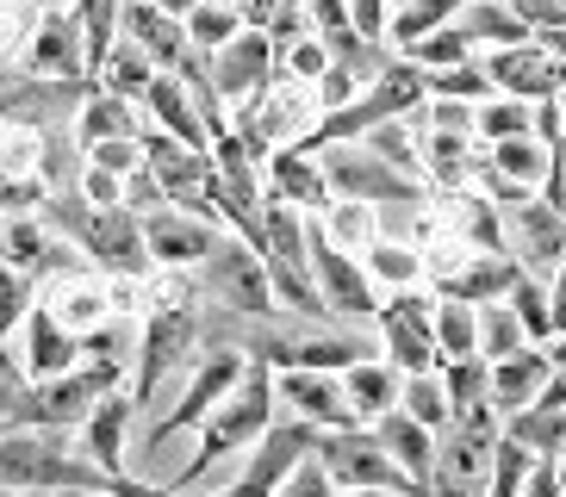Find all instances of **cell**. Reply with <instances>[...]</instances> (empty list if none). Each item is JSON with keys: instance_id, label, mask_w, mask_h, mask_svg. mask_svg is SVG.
Listing matches in <instances>:
<instances>
[{"instance_id": "cell-1", "label": "cell", "mask_w": 566, "mask_h": 497, "mask_svg": "<svg viewBox=\"0 0 566 497\" xmlns=\"http://www.w3.org/2000/svg\"><path fill=\"white\" fill-rule=\"evenodd\" d=\"M113 473L82 454L75 430L51 423H25V430H0V491H106Z\"/></svg>"}, {"instance_id": "cell-2", "label": "cell", "mask_w": 566, "mask_h": 497, "mask_svg": "<svg viewBox=\"0 0 566 497\" xmlns=\"http://www.w3.org/2000/svg\"><path fill=\"white\" fill-rule=\"evenodd\" d=\"M193 286H200V305H218V311H274V286H268L262 248L243 243L237 231H218V243L206 248V262L193 267Z\"/></svg>"}, {"instance_id": "cell-3", "label": "cell", "mask_w": 566, "mask_h": 497, "mask_svg": "<svg viewBox=\"0 0 566 497\" xmlns=\"http://www.w3.org/2000/svg\"><path fill=\"white\" fill-rule=\"evenodd\" d=\"M312 156L336 199H355V205H417V187L423 181L399 175L392 162H380L367 144H317Z\"/></svg>"}, {"instance_id": "cell-4", "label": "cell", "mask_w": 566, "mask_h": 497, "mask_svg": "<svg viewBox=\"0 0 566 497\" xmlns=\"http://www.w3.org/2000/svg\"><path fill=\"white\" fill-rule=\"evenodd\" d=\"M87 82H56V75H32V68H0V125L13 131H51V125H75Z\"/></svg>"}, {"instance_id": "cell-5", "label": "cell", "mask_w": 566, "mask_h": 497, "mask_svg": "<svg viewBox=\"0 0 566 497\" xmlns=\"http://www.w3.org/2000/svg\"><path fill=\"white\" fill-rule=\"evenodd\" d=\"M75 248L87 255V267H101L113 281H144L156 267L150 243H144V218L132 205H94V218H87V231Z\"/></svg>"}, {"instance_id": "cell-6", "label": "cell", "mask_w": 566, "mask_h": 497, "mask_svg": "<svg viewBox=\"0 0 566 497\" xmlns=\"http://www.w3.org/2000/svg\"><path fill=\"white\" fill-rule=\"evenodd\" d=\"M274 63H281L274 38L255 32V25H243L231 44H218L212 56H206V82L218 87L224 106H243V99H255L268 82H274Z\"/></svg>"}, {"instance_id": "cell-7", "label": "cell", "mask_w": 566, "mask_h": 497, "mask_svg": "<svg viewBox=\"0 0 566 497\" xmlns=\"http://www.w3.org/2000/svg\"><path fill=\"white\" fill-rule=\"evenodd\" d=\"M13 336H19V373L25 380H51V373H69L82 361V330H69L56 305H32Z\"/></svg>"}, {"instance_id": "cell-8", "label": "cell", "mask_w": 566, "mask_h": 497, "mask_svg": "<svg viewBox=\"0 0 566 497\" xmlns=\"http://www.w3.org/2000/svg\"><path fill=\"white\" fill-rule=\"evenodd\" d=\"M485 75H492V94H511V99H554L566 87V68L535 44V32L523 44L485 50Z\"/></svg>"}, {"instance_id": "cell-9", "label": "cell", "mask_w": 566, "mask_h": 497, "mask_svg": "<svg viewBox=\"0 0 566 497\" xmlns=\"http://www.w3.org/2000/svg\"><path fill=\"white\" fill-rule=\"evenodd\" d=\"M218 231L224 224H212V218L200 212H181V205H156V212H144V243H150V262L156 267H200L206 248L218 243Z\"/></svg>"}, {"instance_id": "cell-10", "label": "cell", "mask_w": 566, "mask_h": 497, "mask_svg": "<svg viewBox=\"0 0 566 497\" xmlns=\"http://www.w3.org/2000/svg\"><path fill=\"white\" fill-rule=\"evenodd\" d=\"M305 248H312V286H317V298H324V311H343V317L374 311V286H367V274L343 255V243H331L324 231L305 224Z\"/></svg>"}, {"instance_id": "cell-11", "label": "cell", "mask_w": 566, "mask_h": 497, "mask_svg": "<svg viewBox=\"0 0 566 497\" xmlns=\"http://www.w3.org/2000/svg\"><path fill=\"white\" fill-rule=\"evenodd\" d=\"M25 68L32 75H56V82H94L82 56V32L69 7H51V13H32V38H25Z\"/></svg>"}, {"instance_id": "cell-12", "label": "cell", "mask_w": 566, "mask_h": 497, "mask_svg": "<svg viewBox=\"0 0 566 497\" xmlns=\"http://www.w3.org/2000/svg\"><path fill=\"white\" fill-rule=\"evenodd\" d=\"M132 430H137V404L132 392L118 385V392H106L94 411L75 423V435H82V454L101 473H125V454H132Z\"/></svg>"}, {"instance_id": "cell-13", "label": "cell", "mask_w": 566, "mask_h": 497, "mask_svg": "<svg viewBox=\"0 0 566 497\" xmlns=\"http://www.w3.org/2000/svg\"><path fill=\"white\" fill-rule=\"evenodd\" d=\"M137 106H144V125H150V131H168L193 149H212V137H206V125H200V106H193V94H187V82L175 68H156V82L137 94Z\"/></svg>"}, {"instance_id": "cell-14", "label": "cell", "mask_w": 566, "mask_h": 497, "mask_svg": "<svg viewBox=\"0 0 566 497\" xmlns=\"http://www.w3.org/2000/svg\"><path fill=\"white\" fill-rule=\"evenodd\" d=\"M118 32L150 50L156 68H181L187 56H200V50L187 44V25L175 13H163L156 0H118Z\"/></svg>"}, {"instance_id": "cell-15", "label": "cell", "mask_w": 566, "mask_h": 497, "mask_svg": "<svg viewBox=\"0 0 566 497\" xmlns=\"http://www.w3.org/2000/svg\"><path fill=\"white\" fill-rule=\"evenodd\" d=\"M268 199H286V205H331V187H324V168L305 144H281L268 149Z\"/></svg>"}, {"instance_id": "cell-16", "label": "cell", "mask_w": 566, "mask_h": 497, "mask_svg": "<svg viewBox=\"0 0 566 497\" xmlns=\"http://www.w3.org/2000/svg\"><path fill=\"white\" fill-rule=\"evenodd\" d=\"M281 398L305 416V423H324V430H343V423L355 416L349 392H343L336 380H324V367H286V373H281Z\"/></svg>"}, {"instance_id": "cell-17", "label": "cell", "mask_w": 566, "mask_h": 497, "mask_svg": "<svg viewBox=\"0 0 566 497\" xmlns=\"http://www.w3.org/2000/svg\"><path fill=\"white\" fill-rule=\"evenodd\" d=\"M511 212V231H516V248H523V262L535 267H554L566 255V212L560 205H548V199H516V205H504Z\"/></svg>"}, {"instance_id": "cell-18", "label": "cell", "mask_w": 566, "mask_h": 497, "mask_svg": "<svg viewBox=\"0 0 566 497\" xmlns=\"http://www.w3.org/2000/svg\"><path fill=\"white\" fill-rule=\"evenodd\" d=\"M144 131V106L125 94H106L101 82H87L82 106H75V144H106V137H137Z\"/></svg>"}, {"instance_id": "cell-19", "label": "cell", "mask_w": 566, "mask_h": 497, "mask_svg": "<svg viewBox=\"0 0 566 497\" xmlns=\"http://www.w3.org/2000/svg\"><path fill=\"white\" fill-rule=\"evenodd\" d=\"M554 149H560V144H542L535 131H523V137H499V144H492V156H485V175H492V181L523 187V193H535V187L548 181Z\"/></svg>"}, {"instance_id": "cell-20", "label": "cell", "mask_w": 566, "mask_h": 497, "mask_svg": "<svg viewBox=\"0 0 566 497\" xmlns=\"http://www.w3.org/2000/svg\"><path fill=\"white\" fill-rule=\"evenodd\" d=\"M380 324H386V348H392V361H399L405 373H423L430 355H436V324H430V311H423V298H399Z\"/></svg>"}, {"instance_id": "cell-21", "label": "cell", "mask_w": 566, "mask_h": 497, "mask_svg": "<svg viewBox=\"0 0 566 497\" xmlns=\"http://www.w3.org/2000/svg\"><path fill=\"white\" fill-rule=\"evenodd\" d=\"M454 25L467 32V44H473V50H504V44H523V38L535 32L511 0H461Z\"/></svg>"}, {"instance_id": "cell-22", "label": "cell", "mask_w": 566, "mask_h": 497, "mask_svg": "<svg viewBox=\"0 0 566 497\" xmlns=\"http://www.w3.org/2000/svg\"><path fill=\"white\" fill-rule=\"evenodd\" d=\"M374 442L392 454V466H399L411 485H430V461H436V442H430V430L417 423V416H405V411H380V430H374Z\"/></svg>"}, {"instance_id": "cell-23", "label": "cell", "mask_w": 566, "mask_h": 497, "mask_svg": "<svg viewBox=\"0 0 566 497\" xmlns=\"http://www.w3.org/2000/svg\"><path fill=\"white\" fill-rule=\"evenodd\" d=\"M94 82L106 87V94H125V99H137L144 87L156 82V56L144 44H132V38L118 32V44L106 50V63L94 68Z\"/></svg>"}, {"instance_id": "cell-24", "label": "cell", "mask_w": 566, "mask_h": 497, "mask_svg": "<svg viewBox=\"0 0 566 497\" xmlns=\"http://www.w3.org/2000/svg\"><path fill=\"white\" fill-rule=\"evenodd\" d=\"M44 248H51V231H44V218L38 212H7L0 218V262L19 267V274H32L44 267Z\"/></svg>"}, {"instance_id": "cell-25", "label": "cell", "mask_w": 566, "mask_h": 497, "mask_svg": "<svg viewBox=\"0 0 566 497\" xmlns=\"http://www.w3.org/2000/svg\"><path fill=\"white\" fill-rule=\"evenodd\" d=\"M69 19L82 32V56H87V75L106 63V50L118 44V0H69Z\"/></svg>"}, {"instance_id": "cell-26", "label": "cell", "mask_w": 566, "mask_h": 497, "mask_svg": "<svg viewBox=\"0 0 566 497\" xmlns=\"http://www.w3.org/2000/svg\"><path fill=\"white\" fill-rule=\"evenodd\" d=\"M87 149L75 144V125H51V131H38V181L51 187H75V175H82Z\"/></svg>"}, {"instance_id": "cell-27", "label": "cell", "mask_w": 566, "mask_h": 497, "mask_svg": "<svg viewBox=\"0 0 566 497\" xmlns=\"http://www.w3.org/2000/svg\"><path fill=\"white\" fill-rule=\"evenodd\" d=\"M548 385V361L542 355H504L499 373H492V404H535V392Z\"/></svg>"}, {"instance_id": "cell-28", "label": "cell", "mask_w": 566, "mask_h": 497, "mask_svg": "<svg viewBox=\"0 0 566 497\" xmlns=\"http://www.w3.org/2000/svg\"><path fill=\"white\" fill-rule=\"evenodd\" d=\"M181 25H187V44L200 50V56H212L218 44H231V38L243 32V13H237L231 0H200Z\"/></svg>"}, {"instance_id": "cell-29", "label": "cell", "mask_w": 566, "mask_h": 497, "mask_svg": "<svg viewBox=\"0 0 566 497\" xmlns=\"http://www.w3.org/2000/svg\"><path fill=\"white\" fill-rule=\"evenodd\" d=\"M454 13H461V0H411V7H392V19H386V44L405 50V44H417L423 32L449 25Z\"/></svg>"}, {"instance_id": "cell-30", "label": "cell", "mask_w": 566, "mask_h": 497, "mask_svg": "<svg viewBox=\"0 0 566 497\" xmlns=\"http://www.w3.org/2000/svg\"><path fill=\"white\" fill-rule=\"evenodd\" d=\"M399 56H411L417 68H423V75H430V68H449V63H467V56H473V44H467V32L461 25H436V32H423L417 38V44H405Z\"/></svg>"}, {"instance_id": "cell-31", "label": "cell", "mask_w": 566, "mask_h": 497, "mask_svg": "<svg viewBox=\"0 0 566 497\" xmlns=\"http://www.w3.org/2000/svg\"><path fill=\"white\" fill-rule=\"evenodd\" d=\"M516 274H523L516 262H504V255H485L480 267L454 274V281H449V298H467V305H480V298H499V293H511Z\"/></svg>"}, {"instance_id": "cell-32", "label": "cell", "mask_w": 566, "mask_h": 497, "mask_svg": "<svg viewBox=\"0 0 566 497\" xmlns=\"http://www.w3.org/2000/svg\"><path fill=\"white\" fill-rule=\"evenodd\" d=\"M423 94H442V99H473V106H480V99H492V75H485V63H473V56H467V63L430 68V75H423Z\"/></svg>"}, {"instance_id": "cell-33", "label": "cell", "mask_w": 566, "mask_h": 497, "mask_svg": "<svg viewBox=\"0 0 566 497\" xmlns=\"http://www.w3.org/2000/svg\"><path fill=\"white\" fill-rule=\"evenodd\" d=\"M430 324H436V348H449L454 361H467V355L480 348V317H473V305H467V298H449Z\"/></svg>"}, {"instance_id": "cell-34", "label": "cell", "mask_w": 566, "mask_h": 497, "mask_svg": "<svg viewBox=\"0 0 566 497\" xmlns=\"http://www.w3.org/2000/svg\"><path fill=\"white\" fill-rule=\"evenodd\" d=\"M417 156H423V168H430L436 181H461L467 175V131H430L423 125V149Z\"/></svg>"}, {"instance_id": "cell-35", "label": "cell", "mask_w": 566, "mask_h": 497, "mask_svg": "<svg viewBox=\"0 0 566 497\" xmlns=\"http://www.w3.org/2000/svg\"><path fill=\"white\" fill-rule=\"evenodd\" d=\"M392 398H399V385H392V373L386 367H367V361H355L349 367V404L355 411H392Z\"/></svg>"}, {"instance_id": "cell-36", "label": "cell", "mask_w": 566, "mask_h": 497, "mask_svg": "<svg viewBox=\"0 0 566 497\" xmlns=\"http://www.w3.org/2000/svg\"><path fill=\"white\" fill-rule=\"evenodd\" d=\"M25 311H32V274H19V267L0 262V342H13Z\"/></svg>"}, {"instance_id": "cell-37", "label": "cell", "mask_w": 566, "mask_h": 497, "mask_svg": "<svg viewBox=\"0 0 566 497\" xmlns=\"http://www.w3.org/2000/svg\"><path fill=\"white\" fill-rule=\"evenodd\" d=\"M405 416H417L423 430H436V423H449V392L430 380V373H411V385H405Z\"/></svg>"}, {"instance_id": "cell-38", "label": "cell", "mask_w": 566, "mask_h": 497, "mask_svg": "<svg viewBox=\"0 0 566 497\" xmlns=\"http://www.w3.org/2000/svg\"><path fill=\"white\" fill-rule=\"evenodd\" d=\"M511 311H516V324H523V336L554 330V324H548V293H542L535 281H523V274L511 281Z\"/></svg>"}, {"instance_id": "cell-39", "label": "cell", "mask_w": 566, "mask_h": 497, "mask_svg": "<svg viewBox=\"0 0 566 497\" xmlns=\"http://www.w3.org/2000/svg\"><path fill=\"white\" fill-rule=\"evenodd\" d=\"M516 336H523V324H516V311L511 305H492V311L480 317V342H485V355H516Z\"/></svg>"}, {"instance_id": "cell-40", "label": "cell", "mask_w": 566, "mask_h": 497, "mask_svg": "<svg viewBox=\"0 0 566 497\" xmlns=\"http://www.w3.org/2000/svg\"><path fill=\"white\" fill-rule=\"evenodd\" d=\"M87 162L113 168V175H132V168H144V131H137V137H106V144H87Z\"/></svg>"}, {"instance_id": "cell-41", "label": "cell", "mask_w": 566, "mask_h": 497, "mask_svg": "<svg viewBox=\"0 0 566 497\" xmlns=\"http://www.w3.org/2000/svg\"><path fill=\"white\" fill-rule=\"evenodd\" d=\"M331 485H336V479L324 473V466H317V454H305V461L293 466L281 485H274V497H336Z\"/></svg>"}, {"instance_id": "cell-42", "label": "cell", "mask_w": 566, "mask_h": 497, "mask_svg": "<svg viewBox=\"0 0 566 497\" xmlns=\"http://www.w3.org/2000/svg\"><path fill=\"white\" fill-rule=\"evenodd\" d=\"M75 187H82L87 205H125V175H113V168H101V162H82Z\"/></svg>"}, {"instance_id": "cell-43", "label": "cell", "mask_w": 566, "mask_h": 497, "mask_svg": "<svg viewBox=\"0 0 566 497\" xmlns=\"http://www.w3.org/2000/svg\"><path fill=\"white\" fill-rule=\"evenodd\" d=\"M125 205H132L137 218H144V212H156V205H168L163 181H156L150 168H132V175H125Z\"/></svg>"}, {"instance_id": "cell-44", "label": "cell", "mask_w": 566, "mask_h": 497, "mask_svg": "<svg viewBox=\"0 0 566 497\" xmlns=\"http://www.w3.org/2000/svg\"><path fill=\"white\" fill-rule=\"evenodd\" d=\"M331 243H355V236H367L374 231V205H355V199H343V205H336L331 212Z\"/></svg>"}, {"instance_id": "cell-45", "label": "cell", "mask_w": 566, "mask_h": 497, "mask_svg": "<svg viewBox=\"0 0 566 497\" xmlns=\"http://www.w3.org/2000/svg\"><path fill=\"white\" fill-rule=\"evenodd\" d=\"M300 7H305V19H312V32H324V38L355 32L349 25V0H300Z\"/></svg>"}, {"instance_id": "cell-46", "label": "cell", "mask_w": 566, "mask_h": 497, "mask_svg": "<svg viewBox=\"0 0 566 497\" xmlns=\"http://www.w3.org/2000/svg\"><path fill=\"white\" fill-rule=\"evenodd\" d=\"M386 19H392V7H386V0H349V25L361 38H380V44H386Z\"/></svg>"}, {"instance_id": "cell-47", "label": "cell", "mask_w": 566, "mask_h": 497, "mask_svg": "<svg viewBox=\"0 0 566 497\" xmlns=\"http://www.w3.org/2000/svg\"><path fill=\"white\" fill-rule=\"evenodd\" d=\"M374 274H386V281H411V274H417L411 248H399V243H380V248H374Z\"/></svg>"}, {"instance_id": "cell-48", "label": "cell", "mask_w": 566, "mask_h": 497, "mask_svg": "<svg viewBox=\"0 0 566 497\" xmlns=\"http://www.w3.org/2000/svg\"><path fill=\"white\" fill-rule=\"evenodd\" d=\"M106 497H175V491H168V485L137 479V473H113V485H106Z\"/></svg>"}, {"instance_id": "cell-49", "label": "cell", "mask_w": 566, "mask_h": 497, "mask_svg": "<svg viewBox=\"0 0 566 497\" xmlns=\"http://www.w3.org/2000/svg\"><path fill=\"white\" fill-rule=\"evenodd\" d=\"M516 497H560V473H548V466H530V479H523V491Z\"/></svg>"}, {"instance_id": "cell-50", "label": "cell", "mask_w": 566, "mask_h": 497, "mask_svg": "<svg viewBox=\"0 0 566 497\" xmlns=\"http://www.w3.org/2000/svg\"><path fill=\"white\" fill-rule=\"evenodd\" d=\"M535 44H542V50L554 56V63L566 68V19H560V25H535Z\"/></svg>"}, {"instance_id": "cell-51", "label": "cell", "mask_w": 566, "mask_h": 497, "mask_svg": "<svg viewBox=\"0 0 566 497\" xmlns=\"http://www.w3.org/2000/svg\"><path fill=\"white\" fill-rule=\"evenodd\" d=\"M548 324L566 336V267H560V281H554V293H548Z\"/></svg>"}, {"instance_id": "cell-52", "label": "cell", "mask_w": 566, "mask_h": 497, "mask_svg": "<svg viewBox=\"0 0 566 497\" xmlns=\"http://www.w3.org/2000/svg\"><path fill=\"white\" fill-rule=\"evenodd\" d=\"M156 7H163V13H175V19H187L193 7H200V0H156Z\"/></svg>"}, {"instance_id": "cell-53", "label": "cell", "mask_w": 566, "mask_h": 497, "mask_svg": "<svg viewBox=\"0 0 566 497\" xmlns=\"http://www.w3.org/2000/svg\"><path fill=\"white\" fill-rule=\"evenodd\" d=\"M51 497H106V491H51Z\"/></svg>"}, {"instance_id": "cell-54", "label": "cell", "mask_w": 566, "mask_h": 497, "mask_svg": "<svg viewBox=\"0 0 566 497\" xmlns=\"http://www.w3.org/2000/svg\"><path fill=\"white\" fill-rule=\"evenodd\" d=\"M13 497H51V491H13Z\"/></svg>"}, {"instance_id": "cell-55", "label": "cell", "mask_w": 566, "mask_h": 497, "mask_svg": "<svg viewBox=\"0 0 566 497\" xmlns=\"http://www.w3.org/2000/svg\"><path fill=\"white\" fill-rule=\"evenodd\" d=\"M386 7H411V0H386Z\"/></svg>"}, {"instance_id": "cell-56", "label": "cell", "mask_w": 566, "mask_h": 497, "mask_svg": "<svg viewBox=\"0 0 566 497\" xmlns=\"http://www.w3.org/2000/svg\"><path fill=\"white\" fill-rule=\"evenodd\" d=\"M560 367H566V342H560Z\"/></svg>"}, {"instance_id": "cell-57", "label": "cell", "mask_w": 566, "mask_h": 497, "mask_svg": "<svg viewBox=\"0 0 566 497\" xmlns=\"http://www.w3.org/2000/svg\"><path fill=\"white\" fill-rule=\"evenodd\" d=\"M231 7H243V0H231Z\"/></svg>"}]
</instances>
